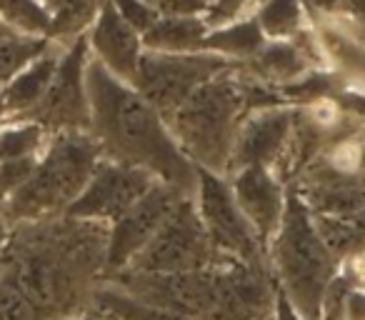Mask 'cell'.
Instances as JSON below:
<instances>
[{
	"instance_id": "30bf717a",
	"label": "cell",
	"mask_w": 365,
	"mask_h": 320,
	"mask_svg": "<svg viewBox=\"0 0 365 320\" xmlns=\"http://www.w3.org/2000/svg\"><path fill=\"white\" fill-rule=\"evenodd\" d=\"M153 183H155V178L148 170L103 155L83 193L66 210V218L110 225L130 205H135Z\"/></svg>"
},
{
	"instance_id": "8d00e7d4",
	"label": "cell",
	"mask_w": 365,
	"mask_h": 320,
	"mask_svg": "<svg viewBox=\"0 0 365 320\" xmlns=\"http://www.w3.org/2000/svg\"><path fill=\"white\" fill-rule=\"evenodd\" d=\"M360 168L365 170V148H363V150H360Z\"/></svg>"
},
{
	"instance_id": "9c48e42d",
	"label": "cell",
	"mask_w": 365,
	"mask_h": 320,
	"mask_svg": "<svg viewBox=\"0 0 365 320\" xmlns=\"http://www.w3.org/2000/svg\"><path fill=\"white\" fill-rule=\"evenodd\" d=\"M103 280H110L140 300L160 305L173 313L195 320H215V265L205 270H190V273L120 270Z\"/></svg>"
},
{
	"instance_id": "f1b7e54d",
	"label": "cell",
	"mask_w": 365,
	"mask_h": 320,
	"mask_svg": "<svg viewBox=\"0 0 365 320\" xmlns=\"http://www.w3.org/2000/svg\"><path fill=\"white\" fill-rule=\"evenodd\" d=\"M260 0H210L208 11H205V21L210 28L225 26V23H233L238 18H245V13L250 8H258Z\"/></svg>"
},
{
	"instance_id": "7402d4cb",
	"label": "cell",
	"mask_w": 365,
	"mask_h": 320,
	"mask_svg": "<svg viewBox=\"0 0 365 320\" xmlns=\"http://www.w3.org/2000/svg\"><path fill=\"white\" fill-rule=\"evenodd\" d=\"M51 46V38L23 36L6 26L0 28V86H6L11 78H16L28 63L43 56Z\"/></svg>"
},
{
	"instance_id": "277c9868",
	"label": "cell",
	"mask_w": 365,
	"mask_h": 320,
	"mask_svg": "<svg viewBox=\"0 0 365 320\" xmlns=\"http://www.w3.org/2000/svg\"><path fill=\"white\" fill-rule=\"evenodd\" d=\"M101 158V145L88 130L53 133L26 185L3 203V218L11 225H23L66 215Z\"/></svg>"
},
{
	"instance_id": "6da1fadb",
	"label": "cell",
	"mask_w": 365,
	"mask_h": 320,
	"mask_svg": "<svg viewBox=\"0 0 365 320\" xmlns=\"http://www.w3.org/2000/svg\"><path fill=\"white\" fill-rule=\"evenodd\" d=\"M86 88L91 103L88 133L103 155L148 170L155 180L193 195L198 168L178 148L160 110L93 56L86 68Z\"/></svg>"
},
{
	"instance_id": "8fae6325",
	"label": "cell",
	"mask_w": 365,
	"mask_h": 320,
	"mask_svg": "<svg viewBox=\"0 0 365 320\" xmlns=\"http://www.w3.org/2000/svg\"><path fill=\"white\" fill-rule=\"evenodd\" d=\"M180 198H185V193L163 180H155L135 205H130L115 223L108 225L103 278L120 273L138 258V253L150 243Z\"/></svg>"
},
{
	"instance_id": "4fadbf2b",
	"label": "cell",
	"mask_w": 365,
	"mask_h": 320,
	"mask_svg": "<svg viewBox=\"0 0 365 320\" xmlns=\"http://www.w3.org/2000/svg\"><path fill=\"white\" fill-rule=\"evenodd\" d=\"M295 130V110L283 105H268L250 110L240 123L235 138L230 170L248 168V165H265L273 168L283 160Z\"/></svg>"
},
{
	"instance_id": "1f68e13d",
	"label": "cell",
	"mask_w": 365,
	"mask_h": 320,
	"mask_svg": "<svg viewBox=\"0 0 365 320\" xmlns=\"http://www.w3.org/2000/svg\"><path fill=\"white\" fill-rule=\"evenodd\" d=\"M343 3H345V11H348V16H350L348 26L365 31V0H343Z\"/></svg>"
},
{
	"instance_id": "74e56055",
	"label": "cell",
	"mask_w": 365,
	"mask_h": 320,
	"mask_svg": "<svg viewBox=\"0 0 365 320\" xmlns=\"http://www.w3.org/2000/svg\"><path fill=\"white\" fill-rule=\"evenodd\" d=\"M0 28H3V23H0Z\"/></svg>"
},
{
	"instance_id": "e0dca14e",
	"label": "cell",
	"mask_w": 365,
	"mask_h": 320,
	"mask_svg": "<svg viewBox=\"0 0 365 320\" xmlns=\"http://www.w3.org/2000/svg\"><path fill=\"white\" fill-rule=\"evenodd\" d=\"M313 51L300 43V38L293 41H268L250 61L240 63L245 66V73L265 86H290L310 73Z\"/></svg>"
},
{
	"instance_id": "8992f818",
	"label": "cell",
	"mask_w": 365,
	"mask_h": 320,
	"mask_svg": "<svg viewBox=\"0 0 365 320\" xmlns=\"http://www.w3.org/2000/svg\"><path fill=\"white\" fill-rule=\"evenodd\" d=\"M238 63H230L213 53H155L143 51L133 88L150 105L168 118L173 110L188 100L203 83L230 71Z\"/></svg>"
},
{
	"instance_id": "f35d334b",
	"label": "cell",
	"mask_w": 365,
	"mask_h": 320,
	"mask_svg": "<svg viewBox=\"0 0 365 320\" xmlns=\"http://www.w3.org/2000/svg\"><path fill=\"white\" fill-rule=\"evenodd\" d=\"M98 320H101V318H98Z\"/></svg>"
},
{
	"instance_id": "4dcf8cb0",
	"label": "cell",
	"mask_w": 365,
	"mask_h": 320,
	"mask_svg": "<svg viewBox=\"0 0 365 320\" xmlns=\"http://www.w3.org/2000/svg\"><path fill=\"white\" fill-rule=\"evenodd\" d=\"M270 320H305V318L293 308V305H290V300L278 290V298H275V308H273V318H270Z\"/></svg>"
},
{
	"instance_id": "d590c367",
	"label": "cell",
	"mask_w": 365,
	"mask_h": 320,
	"mask_svg": "<svg viewBox=\"0 0 365 320\" xmlns=\"http://www.w3.org/2000/svg\"><path fill=\"white\" fill-rule=\"evenodd\" d=\"M6 120V115H3V86H0V123Z\"/></svg>"
},
{
	"instance_id": "7a4b0ae2",
	"label": "cell",
	"mask_w": 365,
	"mask_h": 320,
	"mask_svg": "<svg viewBox=\"0 0 365 320\" xmlns=\"http://www.w3.org/2000/svg\"><path fill=\"white\" fill-rule=\"evenodd\" d=\"M250 113L240 63L203 83L165 118L178 148L195 168L228 178L240 123Z\"/></svg>"
},
{
	"instance_id": "3957f363",
	"label": "cell",
	"mask_w": 365,
	"mask_h": 320,
	"mask_svg": "<svg viewBox=\"0 0 365 320\" xmlns=\"http://www.w3.org/2000/svg\"><path fill=\"white\" fill-rule=\"evenodd\" d=\"M268 265L290 305L305 320H320L325 290L340 263L320 238L313 210L293 188L288 190L283 223L268 243Z\"/></svg>"
},
{
	"instance_id": "83f0119b",
	"label": "cell",
	"mask_w": 365,
	"mask_h": 320,
	"mask_svg": "<svg viewBox=\"0 0 365 320\" xmlns=\"http://www.w3.org/2000/svg\"><path fill=\"white\" fill-rule=\"evenodd\" d=\"M110 3L123 16V21L130 23L140 36L160 18V13H158L148 0H110Z\"/></svg>"
},
{
	"instance_id": "5b68a950",
	"label": "cell",
	"mask_w": 365,
	"mask_h": 320,
	"mask_svg": "<svg viewBox=\"0 0 365 320\" xmlns=\"http://www.w3.org/2000/svg\"><path fill=\"white\" fill-rule=\"evenodd\" d=\"M220 253L210 243L203 220L195 208L193 195H185L175 203L165 223L153 240L138 253L125 270L138 273H190L205 270L220 263Z\"/></svg>"
},
{
	"instance_id": "44dd1931",
	"label": "cell",
	"mask_w": 365,
	"mask_h": 320,
	"mask_svg": "<svg viewBox=\"0 0 365 320\" xmlns=\"http://www.w3.org/2000/svg\"><path fill=\"white\" fill-rule=\"evenodd\" d=\"M268 41H293L305 31L303 0H260L253 13Z\"/></svg>"
},
{
	"instance_id": "ac0fdd59",
	"label": "cell",
	"mask_w": 365,
	"mask_h": 320,
	"mask_svg": "<svg viewBox=\"0 0 365 320\" xmlns=\"http://www.w3.org/2000/svg\"><path fill=\"white\" fill-rule=\"evenodd\" d=\"M208 33L205 16H160L143 33V48L155 53H200Z\"/></svg>"
},
{
	"instance_id": "f546056e",
	"label": "cell",
	"mask_w": 365,
	"mask_h": 320,
	"mask_svg": "<svg viewBox=\"0 0 365 320\" xmlns=\"http://www.w3.org/2000/svg\"><path fill=\"white\" fill-rule=\"evenodd\" d=\"M160 16H205L210 0H148Z\"/></svg>"
},
{
	"instance_id": "ba28073f",
	"label": "cell",
	"mask_w": 365,
	"mask_h": 320,
	"mask_svg": "<svg viewBox=\"0 0 365 320\" xmlns=\"http://www.w3.org/2000/svg\"><path fill=\"white\" fill-rule=\"evenodd\" d=\"M91 61L88 36H78L63 46L56 76L48 86L46 98L28 120H36L48 135L61 130H88L91 128V103L86 88V68Z\"/></svg>"
},
{
	"instance_id": "cb8c5ba5",
	"label": "cell",
	"mask_w": 365,
	"mask_h": 320,
	"mask_svg": "<svg viewBox=\"0 0 365 320\" xmlns=\"http://www.w3.org/2000/svg\"><path fill=\"white\" fill-rule=\"evenodd\" d=\"M0 23L23 36L51 38L53 18L43 0H0Z\"/></svg>"
},
{
	"instance_id": "484cf974",
	"label": "cell",
	"mask_w": 365,
	"mask_h": 320,
	"mask_svg": "<svg viewBox=\"0 0 365 320\" xmlns=\"http://www.w3.org/2000/svg\"><path fill=\"white\" fill-rule=\"evenodd\" d=\"M36 163H38V155L0 160V208H3V203L8 198H13L26 185V180L36 170Z\"/></svg>"
},
{
	"instance_id": "e575fe53",
	"label": "cell",
	"mask_w": 365,
	"mask_h": 320,
	"mask_svg": "<svg viewBox=\"0 0 365 320\" xmlns=\"http://www.w3.org/2000/svg\"><path fill=\"white\" fill-rule=\"evenodd\" d=\"M63 320H98L93 313H88V315H78V318H63Z\"/></svg>"
},
{
	"instance_id": "4316f807",
	"label": "cell",
	"mask_w": 365,
	"mask_h": 320,
	"mask_svg": "<svg viewBox=\"0 0 365 320\" xmlns=\"http://www.w3.org/2000/svg\"><path fill=\"white\" fill-rule=\"evenodd\" d=\"M0 320H41L36 305L0 275Z\"/></svg>"
},
{
	"instance_id": "9a60e30c",
	"label": "cell",
	"mask_w": 365,
	"mask_h": 320,
	"mask_svg": "<svg viewBox=\"0 0 365 320\" xmlns=\"http://www.w3.org/2000/svg\"><path fill=\"white\" fill-rule=\"evenodd\" d=\"M86 36L88 46H91V56L115 78L133 86L138 63L145 51L143 36L130 23L123 21V16L113 8L110 0H101L98 16L86 31Z\"/></svg>"
},
{
	"instance_id": "7c38bea8",
	"label": "cell",
	"mask_w": 365,
	"mask_h": 320,
	"mask_svg": "<svg viewBox=\"0 0 365 320\" xmlns=\"http://www.w3.org/2000/svg\"><path fill=\"white\" fill-rule=\"evenodd\" d=\"M278 285L268 263H215V320H270Z\"/></svg>"
},
{
	"instance_id": "ffe728a7",
	"label": "cell",
	"mask_w": 365,
	"mask_h": 320,
	"mask_svg": "<svg viewBox=\"0 0 365 320\" xmlns=\"http://www.w3.org/2000/svg\"><path fill=\"white\" fill-rule=\"evenodd\" d=\"M268 43L253 16L238 18L225 26L210 28L203 41V53H213L230 63H245Z\"/></svg>"
},
{
	"instance_id": "5bb4252c",
	"label": "cell",
	"mask_w": 365,
	"mask_h": 320,
	"mask_svg": "<svg viewBox=\"0 0 365 320\" xmlns=\"http://www.w3.org/2000/svg\"><path fill=\"white\" fill-rule=\"evenodd\" d=\"M228 183L243 215L253 225L255 235L268 248L283 223L288 188L278 178V173L265 165H248V168L233 170L228 175Z\"/></svg>"
},
{
	"instance_id": "52a82bcc",
	"label": "cell",
	"mask_w": 365,
	"mask_h": 320,
	"mask_svg": "<svg viewBox=\"0 0 365 320\" xmlns=\"http://www.w3.org/2000/svg\"><path fill=\"white\" fill-rule=\"evenodd\" d=\"M193 200L210 235V243L220 253V258L268 263V248L260 243L253 225L243 215L225 175L198 168Z\"/></svg>"
},
{
	"instance_id": "d6a6232c",
	"label": "cell",
	"mask_w": 365,
	"mask_h": 320,
	"mask_svg": "<svg viewBox=\"0 0 365 320\" xmlns=\"http://www.w3.org/2000/svg\"><path fill=\"white\" fill-rule=\"evenodd\" d=\"M11 238H13L11 223H8V220L3 218V213H0V253H3V248L11 243Z\"/></svg>"
},
{
	"instance_id": "836d02e7",
	"label": "cell",
	"mask_w": 365,
	"mask_h": 320,
	"mask_svg": "<svg viewBox=\"0 0 365 320\" xmlns=\"http://www.w3.org/2000/svg\"><path fill=\"white\" fill-rule=\"evenodd\" d=\"M353 108L355 110H365V98H353Z\"/></svg>"
},
{
	"instance_id": "2e32d148",
	"label": "cell",
	"mask_w": 365,
	"mask_h": 320,
	"mask_svg": "<svg viewBox=\"0 0 365 320\" xmlns=\"http://www.w3.org/2000/svg\"><path fill=\"white\" fill-rule=\"evenodd\" d=\"M61 53V43H53L43 56L28 63L16 78H11L3 86V115H6V120H28L36 113V108L46 98L53 76H56Z\"/></svg>"
},
{
	"instance_id": "603a6c76",
	"label": "cell",
	"mask_w": 365,
	"mask_h": 320,
	"mask_svg": "<svg viewBox=\"0 0 365 320\" xmlns=\"http://www.w3.org/2000/svg\"><path fill=\"white\" fill-rule=\"evenodd\" d=\"M315 225L318 233L323 238V243L328 245V250L335 255L338 263H348V260L358 258L365 253V233L358 228L353 218H343V215H315Z\"/></svg>"
},
{
	"instance_id": "d6986e66",
	"label": "cell",
	"mask_w": 365,
	"mask_h": 320,
	"mask_svg": "<svg viewBox=\"0 0 365 320\" xmlns=\"http://www.w3.org/2000/svg\"><path fill=\"white\" fill-rule=\"evenodd\" d=\"M91 305L93 315L101 320H195L160 308V305H153L148 300H140L138 295L128 293L110 280H103V285L93 290Z\"/></svg>"
},
{
	"instance_id": "d4e9b609",
	"label": "cell",
	"mask_w": 365,
	"mask_h": 320,
	"mask_svg": "<svg viewBox=\"0 0 365 320\" xmlns=\"http://www.w3.org/2000/svg\"><path fill=\"white\" fill-rule=\"evenodd\" d=\"M48 130L36 120H6L0 123V160L8 158L41 155L48 143Z\"/></svg>"
}]
</instances>
